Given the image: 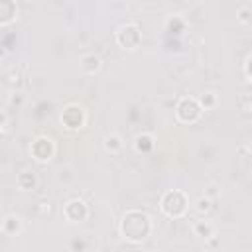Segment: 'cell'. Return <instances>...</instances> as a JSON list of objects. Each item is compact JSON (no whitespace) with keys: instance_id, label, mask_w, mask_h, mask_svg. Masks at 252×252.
<instances>
[{"instance_id":"obj_1","label":"cell","mask_w":252,"mask_h":252,"mask_svg":"<svg viewBox=\"0 0 252 252\" xmlns=\"http://www.w3.org/2000/svg\"><path fill=\"white\" fill-rule=\"evenodd\" d=\"M150 232V219L140 211H130L122 219V234L128 240H144Z\"/></svg>"},{"instance_id":"obj_2","label":"cell","mask_w":252,"mask_h":252,"mask_svg":"<svg viewBox=\"0 0 252 252\" xmlns=\"http://www.w3.org/2000/svg\"><path fill=\"white\" fill-rule=\"evenodd\" d=\"M162 209L170 217H181L187 211V199L181 191H168L162 199Z\"/></svg>"},{"instance_id":"obj_3","label":"cell","mask_w":252,"mask_h":252,"mask_svg":"<svg viewBox=\"0 0 252 252\" xmlns=\"http://www.w3.org/2000/svg\"><path fill=\"white\" fill-rule=\"evenodd\" d=\"M30 152H32V156H34L38 162H50V160L53 158V154H55V144H53L51 138L42 136V138H38V140L32 144Z\"/></svg>"},{"instance_id":"obj_4","label":"cell","mask_w":252,"mask_h":252,"mask_svg":"<svg viewBox=\"0 0 252 252\" xmlns=\"http://www.w3.org/2000/svg\"><path fill=\"white\" fill-rule=\"evenodd\" d=\"M61 122L71 130H77L85 124V110L77 104H69L65 106V110L61 112Z\"/></svg>"},{"instance_id":"obj_5","label":"cell","mask_w":252,"mask_h":252,"mask_svg":"<svg viewBox=\"0 0 252 252\" xmlns=\"http://www.w3.org/2000/svg\"><path fill=\"white\" fill-rule=\"evenodd\" d=\"M140 38H142L140 36V30L136 26H122L120 32H118V36H116L118 44L122 48H128V50H134L140 44Z\"/></svg>"},{"instance_id":"obj_6","label":"cell","mask_w":252,"mask_h":252,"mask_svg":"<svg viewBox=\"0 0 252 252\" xmlns=\"http://www.w3.org/2000/svg\"><path fill=\"white\" fill-rule=\"evenodd\" d=\"M0 22L2 24H8L14 16H16V4L10 2V0H4V2H0Z\"/></svg>"},{"instance_id":"obj_7","label":"cell","mask_w":252,"mask_h":252,"mask_svg":"<svg viewBox=\"0 0 252 252\" xmlns=\"http://www.w3.org/2000/svg\"><path fill=\"white\" fill-rule=\"evenodd\" d=\"M99 67H101V59L97 55H87L83 59V69L87 73H95V71H99Z\"/></svg>"},{"instance_id":"obj_8","label":"cell","mask_w":252,"mask_h":252,"mask_svg":"<svg viewBox=\"0 0 252 252\" xmlns=\"http://www.w3.org/2000/svg\"><path fill=\"white\" fill-rule=\"evenodd\" d=\"M18 185H20V189L28 191V189H32V187L36 185V177H34L30 172H24V174L18 177Z\"/></svg>"},{"instance_id":"obj_9","label":"cell","mask_w":252,"mask_h":252,"mask_svg":"<svg viewBox=\"0 0 252 252\" xmlns=\"http://www.w3.org/2000/svg\"><path fill=\"white\" fill-rule=\"evenodd\" d=\"M104 146H106V150H108V152H116V150H120V148H122V144H120V138H118L116 134H112V136H106V140H104Z\"/></svg>"},{"instance_id":"obj_10","label":"cell","mask_w":252,"mask_h":252,"mask_svg":"<svg viewBox=\"0 0 252 252\" xmlns=\"http://www.w3.org/2000/svg\"><path fill=\"white\" fill-rule=\"evenodd\" d=\"M195 230L203 236V238H209V236H213V227L209 225V223H205V221H199L197 225H195Z\"/></svg>"},{"instance_id":"obj_11","label":"cell","mask_w":252,"mask_h":252,"mask_svg":"<svg viewBox=\"0 0 252 252\" xmlns=\"http://www.w3.org/2000/svg\"><path fill=\"white\" fill-rule=\"evenodd\" d=\"M201 102H203V106H211V104H215V93H205V97L201 99Z\"/></svg>"},{"instance_id":"obj_12","label":"cell","mask_w":252,"mask_h":252,"mask_svg":"<svg viewBox=\"0 0 252 252\" xmlns=\"http://www.w3.org/2000/svg\"><path fill=\"white\" fill-rule=\"evenodd\" d=\"M209 207H211V201L209 199H199V203H197V209L203 213V211H209Z\"/></svg>"},{"instance_id":"obj_13","label":"cell","mask_w":252,"mask_h":252,"mask_svg":"<svg viewBox=\"0 0 252 252\" xmlns=\"http://www.w3.org/2000/svg\"><path fill=\"white\" fill-rule=\"evenodd\" d=\"M246 75L252 79V55L248 57V61H246Z\"/></svg>"}]
</instances>
